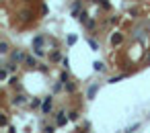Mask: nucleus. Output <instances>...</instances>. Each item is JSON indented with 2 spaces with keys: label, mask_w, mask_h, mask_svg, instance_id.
<instances>
[{
  "label": "nucleus",
  "mask_w": 150,
  "mask_h": 133,
  "mask_svg": "<svg viewBox=\"0 0 150 133\" xmlns=\"http://www.w3.org/2000/svg\"><path fill=\"white\" fill-rule=\"evenodd\" d=\"M52 96H47V98H43V102H41V113H43V115H47L50 113V110H52Z\"/></svg>",
  "instance_id": "1"
},
{
  "label": "nucleus",
  "mask_w": 150,
  "mask_h": 133,
  "mask_svg": "<svg viewBox=\"0 0 150 133\" xmlns=\"http://www.w3.org/2000/svg\"><path fill=\"white\" fill-rule=\"evenodd\" d=\"M97 90H99V86H97V84H93V86H89V90H87V96H89V98H95V94H97Z\"/></svg>",
  "instance_id": "3"
},
{
  "label": "nucleus",
  "mask_w": 150,
  "mask_h": 133,
  "mask_svg": "<svg viewBox=\"0 0 150 133\" xmlns=\"http://www.w3.org/2000/svg\"><path fill=\"white\" fill-rule=\"evenodd\" d=\"M74 43H76V35H70L68 37V45H74Z\"/></svg>",
  "instance_id": "18"
},
{
  "label": "nucleus",
  "mask_w": 150,
  "mask_h": 133,
  "mask_svg": "<svg viewBox=\"0 0 150 133\" xmlns=\"http://www.w3.org/2000/svg\"><path fill=\"white\" fill-rule=\"evenodd\" d=\"M123 78H125V74H121V76H113V78H109V82L115 84V82H119V80H123Z\"/></svg>",
  "instance_id": "10"
},
{
  "label": "nucleus",
  "mask_w": 150,
  "mask_h": 133,
  "mask_svg": "<svg viewBox=\"0 0 150 133\" xmlns=\"http://www.w3.org/2000/svg\"><path fill=\"white\" fill-rule=\"evenodd\" d=\"M78 10H80V2L76 0V2H74V6H72V14L76 16V14H78Z\"/></svg>",
  "instance_id": "9"
},
{
  "label": "nucleus",
  "mask_w": 150,
  "mask_h": 133,
  "mask_svg": "<svg viewBox=\"0 0 150 133\" xmlns=\"http://www.w3.org/2000/svg\"><path fill=\"white\" fill-rule=\"evenodd\" d=\"M111 43H113V45H115V43H121V35H113L111 37Z\"/></svg>",
  "instance_id": "15"
},
{
  "label": "nucleus",
  "mask_w": 150,
  "mask_h": 133,
  "mask_svg": "<svg viewBox=\"0 0 150 133\" xmlns=\"http://www.w3.org/2000/svg\"><path fill=\"white\" fill-rule=\"evenodd\" d=\"M64 86H66V90H68V92H72V90H74V84H72V82H66Z\"/></svg>",
  "instance_id": "17"
},
{
  "label": "nucleus",
  "mask_w": 150,
  "mask_h": 133,
  "mask_svg": "<svg viewBox=\"0 0 150 133\" xmlns=\"http://www.w3.org/2000/svg\"><path fill=\"white\" fill-rule=\"evenodd\" d=\"M12 104H19V106H21V104H25V96H23V94L14 96V98H12Z\"/></svg>",
  "instance_id": "6"
},
{
  "label": "nucleus",
  "mask_w": 150,
  "mask_h": 133,
  "mask_svg": "<svg viewBox=\"0 0 150 133\" xmlns=\"http://www.w3.org/2000/svg\"><path fill=\"white\" fill-rule=\"evenodd\" d=\"M148 61H150V57H148Z\"/></svg>",
  "instance_id": "22"
},
{
  "label": "nucleus",
  "mask_w": 150,
  "mask_h": 133,
  "mask_svg": "<svg viewBox=\"0 0 150 133\" xmlns=\"http://www.w3.org/2000/svg\"><path fill=\"white\" fill-rule=\"evenodd\" d=\"M25 63L29 65V68H35V65H37V59H35L33 55H27V57H25Z\"/></svg>",
  "instance_id": "5"
},
{
  "label": "nucleus",
  "mask_w": 150,
  "mask_h": 133,
  "mask_svg": "<svg viewBox=\"0 0 150 133\" xmlns=\"http://www.w3.org/2000/svg\"><path fill=\"white\" fill-rule=\"evenodd\" d=\"M6 76H8V70L2 68V70H0V80H6Z\"/></svg>",
  "instance_id": "11"
},
{
  "label": "nucleus",
  "mask_w": 150,
  "mask_h": 133,
  "mask_svg": "<svg viewBox=\"0 0 150 133\" xmlns=\"http://www.w3.org/2000/svg\"><path fill=\"white\" fill-rule=\"evenodd\" d=\"M41 43H43V37H41V35H37V37L33 39V47H41Z\"/></svg>",
  "instance_id": "8"
},
{
  "label": "nucleus",
  "mask_w": 150,
  "mask_h": 133,
  "mask_svg": "<svg viewBox=\"0 0 150 133\" xmlns=\"http://www.w3.org/2000/svg\"><path fill=\"white\" fill-rule=\"evenodd\" d=\"M6 51H8V45L2 41V43H0V53H6Z\"/></svg>",
  "instance_id": "14"
},
{
  "label": "nucleus",
  "mask_w": 150,
  "mask_h": 133,
  "mask_svg": "<svg viewBox=\"0 0 150 133\" xmlns=\"http://www.w3.org/2000/svg\"><path fill=\"white\" fill-rule=\"evenodd\" d=\"M138 127H140V123H134L132 127H127V129H125V133H132V131H136Z\"/></svg>",
  "instance_id": "12"
},
{
  "label": "nucleus",
  "mask_w": 150,
  "mask_h": 133,
  "mask_svg": "<svg viewBox=\"0 0 150 133\" xmlns=\"http://www.w3.org/2000/svg\"><path fill=\"white\" fill-rule=\"evenodd\" d=\"M89 45H91V49H95V51L99 49V47H97V41H95V39H89Z\"/></svg>",
  "instance_id": "16"
},
{
  "label": "nucleus",
  "mask_w": 150,
  "mask_h": 133,
  "mask_svg": "<svg viewBox=\"0 0 150 133\" xmlns=\"http://www.w3.org/2000/svg\"><path fill=\"white\" fill-rule=\"evenodd\" d=\"M60 82H64V84H66V82H68V74H66V72H64V74L60 76Z\"/></svg>",
  "instance_id": "19"
},
{
  "label": "nucleus",
  "mask_w": 150,
  "mask_h": 133,
  "mask_svg": "<svg viewBox=\"0 0 150 133\" xmlns=\"http://www.w3.org/2000/svg\"><path fill=\"white\" fill-rule=\"evenodd\" d=\"M25 57H27V55H25L23 51H12V53H10V61H17V63H19V61H25Z\"/></svg>",
  "instance_id": "2"
},
{
  "label": "nucleus",
  "mask_w": 150,
  "mask_h": 133,
  "mask_svg": "<svg viewBox=\"0 0 150 133\" xmlns=\"http://www.w3.org/2000/svg\"><path fill=\"white\" fill-rule=\"evenodd\" d=\"M70 119L74 121V119H78V113H76V110H72V113H70Z\"/></svg>",
  "instance_id": "20"
},
{
  "label": "nucleus",
  "mask_w": 150,
  "mask_h": 133,
  "mask_svg": "<svg viewBox=\"0 0 150 133\" xmlns=\"http://www.w3.org/2000/svg\"><path fill=\"white\" fill-rule=\"evenodd\" d=\"M56 125H58V127H60V125H66V117H64V113H62V110L56 115Z\"/></svg>",
  "instance_id": "4"
},
{
  "label": "nucleus",
  "mask_w": 150,
  "mask_h": 133,
  "mask_svg": "<svg viewBox=\"0 0 150 133\" xmlns=\"http://www.w3.org/2000/svg\"><path fill=\"white\" fill-rule=\"evenodd\" d=\"M43 131H45V133H54V127H45Z\"/></svg>",
  "instance_id": "21"
},
{
  "label": "nucleus",
  "mask_w": 150,
  "mask_h": 133,
  "mask_svg": "<svg viewBox=\"0 0 150 133\" xmlns=\"http://www.w3.org/2000/svg\"><path fill=\"white\" fill-rule=\"evenodd\" d=\"M93 2L101 4V6H105V8H109V2H107V0H93Z\"/></svg>",
  "instance_id": "13"
},
{
  "label": "nucleus",
  "mask_w": 150,
  "mask_h": 133,
  "mask_svg": "<svg viewBox=\"0 0 150 133\" xmlns=\"http://www.w3.org/2000/svg\"><path fill=\"white\" fill-rule=\"evenodd\" d=\"M93 68H95V72H103V70H105V63H103V61H95Z\"/></svg>",
  "instance_id": "7"
}]
</instances>
